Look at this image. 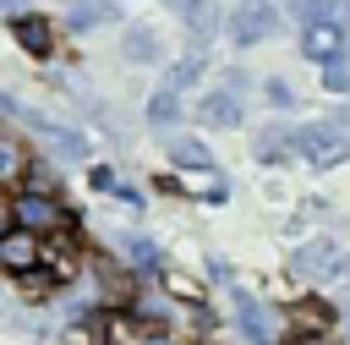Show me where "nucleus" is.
Masks as SVG:
<instances>
[{
  "label": "nucleus",
  "instance_id": "obj_1",
  "mask_svg": "<svg viewBox=\"0 0 350 345\" xmlns=\"http://www.w3.org/2000/svg\"><path fill=\"white\" fill-rule=\"evenodd\" d=\"M16 225H27V230H38V235H49V230H71V219H66V208L38 186V192H22L16 203Z\"/></svg>",
  "mask_w": 350,
  "mask_h": 345
},
{
  "label": "nucleus",
  "instance_id": "obj_2",
  "mask_svg": "<svg viewBox=\"0 0 350 345\" xmlns=\"http://www.w3.org/2000/svg\"><path fill=\"white\" fill-rule=\"evenodd\" d=\"M273 27H279V11H273L268 0H246V5L230 16V38H235L241 49H246V44H262Z\"/></svg>",
  "mask_w": 350,
  "mask_h": 345
},
{
  "label": "nucleus",
  "instance_id": "obj_3",
  "mask_svg": "<svg viewBox=\"0 0 350 345\" xmlns=\"http://www.w3.org/2000/svg\"><path fill=\"white\" fill-rule=\"evenodd\" d=\"M38 263H44L38 230L22 225V230H5V235H0V268H5V274H33Z\"/></svg>",
  "mask_w": 350,
  "mask_h": 345
},
{
  "label": "nucleus",
  "instance_id": "obj_4",
  "mask_svg": "<svg viewBox=\"0 0 350 345\" xmlns=\"http://www.w3.org/2000/svg\"><path fill=\"white\" fill-rule=\"evenodd\" d=\"M295 148H301L317 170H328V164H339V159L350 153V142H345L339 131H328V126H301V131H295Z\"/></svg>",
  "mask_w": 350,
  "mask_h": 345
},
{
  "label": "nucleus",
  "instance_id": "obj_5",
  "mask_svg": "<svg viewBox=\"0 0 350 345\" xmlns=\"http://www.w3.org/2000/svg\"><path fill=\"white\" fill-rule=\"evenodd\" d=\"M334 263H339V246L328 235H317V241H306V246L290 252V274H301V279H328Z\"/></svg>",
  "mask_w": 350,
  "mask_h": 345
},
{
  "label": "nucleus",
  "instance_id": "obj_6",
  "mask_svg": "<svg viewBox=\"0 0 350 345\" xmlns=\"http://www.w3.org/2000/svg\"><path fill=\"white\" fill-rule=\"evenodd\" d=\"M11 33H16V44L27 49V55H55V22L44 16V11H22V16H11Z\"/></svg>",
  "mask_w": 350,
  "mask_h": 345
},
{
  "label": "nucleus",
  "instance_id": "obj_7",
  "mask_svg": "<svg viewBox=\"0 0 350 345\" xmlns=\"http://www.w3.org/2000/svg\"><path fill=\"white\" fill-rule=\"evenodd\" d=\"M301 55L317 60V66H328L334 55H345V33H339V22H334V16L306 22V33H301Z\"/></svg>",
  "mask_w": 350,
  "mask_h": 345
},
{
  "label": "nucleus",
  "instance_id": "obj_8",
  "mask_svg": "<svg viewBox=\"0 0 350 345\" xmlns=\"http://www.w3.org/2000/svg\"><path fill=\"white\" fill-rule=\"evenodd\" d=\"M197 120L213 126V131L241 126V99H235V88H213V93H202V99H197Z\"/></svg>",
  "mask_w": 350,
  "mask_h": 345
},
{
  "label": "nucleus",
  "instance_id": "obj_9",
  "mask_svg": "<svg viewBox=\"0 0 350 345\" xmlns=\"http://www.w3.org/2000/svg\"><path fill=\"white\" fill-rule=\"evenodd\" d=\"M120 49H126V60H137V66H159V60H164V38H159L153 27H131V33L120 38Z\"/></svg>",
  "mask_w": 350,
  "mask_h": 345
},
{
  "label": "nucleus",
  "instance_id": "obj_10",
  "mask_svg": "<svg viewBox=\"0 0 350 345\" xmlns=\"http://www.w3.org/2000/svg\"><path fill=\"white\" fill-rule=\"evenodd\" d=\"M180 11H186V27H191V38H197V44H208V33L219 27V11H213V0H186Z\"/></svg>",
  "mask_w": 350,
  "mask_h": 345
},
{
  "label": "nucleus",
  "instance_id": "obj_11",
  "mask_svg": "<svg viewBox=\"0 0 350 345\" xmlns=\"http://www.w3.org/2000/svg\"><path fill=\"white\" fill-rule=\"evenodd\" d=\"M241 323H246V334L257 340V345H273L279 334H273V323H268V312L252 301V296H241Z\"/></svg>",
  "mask_w": 350,
  "mask_h": 345
},
{
  "label": "nucleus",
  "instance_id": "obj_12",
  "mask_svg": "<svg viewBox=\"0 0 350 345\" xmlns=\"http://www.w3.org/2000/svg\"><path fill=\"white\" fill-rule=\"evenodd\" d=\"M202 71H208V55H202V44H197L186 60H175V66H170V77H164V82H170V88H191Z\"/></svg>",
  "mask_w": 350,
  "mask_h": 345
},
{
  "label": "nucleus",
  "instance_id": "obj_13",
  "mask_svg": "<svg viewBox=\"0 0 350 345\" xmlns=\"http://www.w3.org/2000/svg\"><path fill=\"white\" fill-rule=\"evenodd\" d=\"M175 115H180V88H170V82H164V88L148 99V120H153V126H170Z\"/></svg>",
  "mask_w": 350,
  "mask_h": 345
},
{
  "label": "nucleus",
  "instance_id": "obj_14",
  "mask_svg": "<svg viewBox=\"0 0 350 345\" xmlns=\"http://www.w3.org/2000/svg\"><path fill=\"white\" fill-rule=\"evenodd\" d=\"M290 318H295V323H301V329H306V334H323V329H328V323H334V312H328V307H323V301H301V307H295V312H290Z\"/></svg>",
  "mask_w": 350,
  "mask_h": 345
},
{
  "label": "nucleus",
  "instance_id": "obj_15",
  "mask_svg": "<svg viewBox=\"0 0 350 345\" xmlns=\"http://www.w3.org/2000/svg\"><path fill=\"white\" fill-rule=\"evenodd\" d=\"M98 285H104V301H115V307H126V301L137 296V285H131L120 268H104V279H98Z\"/></svg>",
  "mask_w": 350,
  "mask_h": 345
},
{
  "label": "nucleus",
  "instance_id": "obj_16",
  "mask_svg": "<svg viewBox=\"0 0 350 345\" xmlns=\"http://www.w3.org/2000/svg\"><path fill=\"white\" fill-rule=\"evenodd\" d=\"M22 170H27V153H22V142L0 137V181H16Z\"/></svg>",
  "mask_w": 350,
  "mask_h": 345
},
{
  "label": "nucleus",
  "instance_id": "obj_17",
  "mask_svg": "<svg viewBox=\"0 0 350 345\" xmlns=\"http://www.w3.org/2000/svg\"><path fill=\"white\" fill-rule=\"evenodd\" d=\"M170 159H175V164H186V170H208V164H213L202 142H170Z\"/></svg>",
  "mask_w": 350,
  "mask_h": 345
},
{
  "label": "nucleus",
  "instance_id": "obj_18",
  "mask_svg": "<svg viewBox=\"0 0 350 345\" xmlns=\"http://www.w3.org/2000/svg\"><path fill=\"white\" fill-rule=\"evenodd\" d=\"M334 5H339V0H290V11H295L301 22H323Z\"/></svg>",
  "mask_w": 350,
  "mask_h": 345
},
{
  "label": "nucleus",
  "instance_id": "obj_19",
  "mask_svg": "<svg viewBox=\"0 0 350 345\" xmlns=\"http://www.w3.org/2000/svg\"><path fill=\"white\" fill-rule=\"evenodd\" d=\"M323 82H328L334 93H345V88H350V66H345V55H334V60L323 66Z\"/></svg>",
  "mask_w": 350,
  "mask_h": 345
},
{
  "label": "nucleus",
  "instance_id": "obj_20",
  "mask_svg": "<svg viewBox=\"0 0 350 345\" xmlns=\"http://www.w3.org/2000/svg\"><path fill=\"white\" fill-rule=\"evenodd\" d=\"M268 104H273V110H290V104H295L290 82H268Z\"/></svg>",
  "mask_w": 350,
  "mask_h": 345
},
{
  "label": "nucleus",
  "instance_id": "obj_21",
  "mask_svg": "<svg viewBox=\"0 0 350 345\" xmlns=\"http://www.w3.org/2000/svg\"><path fill=\"white\" fill-rule=\"evenodd\" d=\"M93 22H104V5H82V11L71 16V27H93Z\"/></svg>",
  "mask_w": 350,
  "mask_h": 345
},
{
  "label": "nucleus",
  "instance_id": "obj_22",
  "mask_svg": "<svg viewBox=\"0 0 350 345\" xmlns=\"http://www.w3.org/2000/svg\"><path fill=\"white\" fill-rule=\"evenodd\" d=\"M131 252H137V263H159V252H153V241H131Z\"/></svg>",
  "mask_w": 350,
  "mask_h": 345
},
{
  "label": "nucleus",
  "instance_id": "obj_23",
  "mask_svg": "<svg viewBox=\"0 0 350 345\" xmlns=\"http://www.w3.org/2000/svg\"><path fill=\"white\" fill-rule=\"evenodd\" d=\"M93 186H98V192H115V186H120V181H115V175H109V170H93Z\"/></svg>",
  "mask_w": 350,
  "mask_h": 345
},
{
  "label": "nucleus",
  "instance_id": "obj_24",
  "mask_svg": "<svg viewBox=\"0 0 350 345\" xmlns=\"http://www.w3.org/2000/svg\"><path fill=\"white\" fill-rule=\"evenodd\" d=\"M5 230H16V208H11V203H0V235H5Z\"/></svg>",
  "mask_w": 350,
  "mask_h": 345
},
{
  "label": "nucleus",
  "instance_id": "obj_25",
  "mask_svg": "<svg viewBox=\"0 0 350 345\" xmlns=\"http://www.w3.org/2000/svg\"><path fill=\"white\" fill-rule=\"evenodd\" d=\"M0 11H5V16H22V11H27V0H0Z\"/></svg>",
  "mask_w": 350,
  "mask_h": 345
},
{
  "label": "nucleus",
  "instance_id": "obj_26",
  "mask_svg": "<svg viewBox=\"0 0 350 345\" xmlns=\"http://www.w3.org/2000/svg\"><path fill=\"white\" fill-rule=\"evenodd\" d=\"M295 345H328V340H323V334H301Z\"/></svg>",
  "mask_w": 350,
  "mask_h": 345
},
{
  "label": "nucleus",
  "instance_id": "obj_27",
  "mask_svg": "<svg viewBox=\"0 0 350 345\" xmlns=\"http://www.w3.org/2000/svg\"><path fill=\"white\" fill-rule=\"evenodd\" d=\"M345 279H350V263H345Z\"/></svg>",
  "mask_w": 350,
  "mask_h": 345
}]
</instances>
